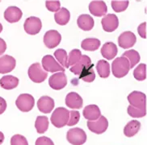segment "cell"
I'll return each instance as SVG.
<instances>
[{
  "label": "cell",
  "instance_id": "cb8c5ba5",
  "mask_svg": "<svg viewBox=\"0 0 147 145\" xmlns=\"http://www.w3.org/2000/svg\"><path fill=\"white\" fill-rule=\"evenodd\" d=\"M141 128V124L138 120H132L126 124L124 128V133L127 137H132L138 132Z\"/></svg>",
  "mask_w": 147,
  "mask_h": 145
},
{
  "label": "cell",
  "instance_id": "d6986e66",
  "mask_svg": "<svg viewBox=\"0 0 147 145\" xmlns=\"http://www.w3.org/2000/svg\"><path fill=\"white\" fill-rule=\"evenodd\" d=\"M54 101L52 98L49 96H43L37 102V107L40 112L44 114H49L54 108Z\"/></svg>",
  "mask_w": 147,
  "mask_h": 145
},
{
  "label": "cell",
  "instance_id": "4316f807",
  "mask_svg": "<svg viewBox=\"0 0 147 145\" xmlns=\"http://www.w3.org/2000/svg\"><path fill=\"white\" fill-rule=\"evenodd\" d=\"M122 56L128 60L129 64V67L131 68H134V66L140 61V59H141L140 54L136 50H134V49L125 52Z\"/></svg>",
  "mask_w": 147,
  "mask_h": 145
},
{
  "label": "cell",
  "instance_id": "f546056e",
  "mask_svg": "<svg viewBox=\"0 0 147 145\" xmlns=\"http://www.w3.org/2000/svg\"><path fill=\"white\" fill-rule=\"evenodd\" d=\"M54 56L56 57L57 61L60 63V65L61 67L69 68V65H68V55L66 53V51H65L62 48L57 49V50L54 52Z\"/></svg>",
  "mask_w": 147,
  "mask_h": 145
},
{
  "label": "cell",
  "instance_id": "e0dca14e",
  "mask_svg": "<svg viewBox=\"0 0 147 145\" xmlns=\"http://www.w3.org/2000/svg\"><path fill=\"white\" fill-rule=\"evenodd\" d=\"M65 104L70 109H80L82 107V97L75 92H70L65 97Z\"/></svg>",
  "mask_w": 147,
  "mask_h": 145
},
{
  "label": "cell",
  "instance_id": "ffe728a7",
  "mask_svg": "<svg viewBox=\"0 0 147 145\" xmlns=\"http://www.w3.org/2000/svg\"><path fill=\"white\" fill-rule=\"evenodd\" d=\"M83 116L88 121L97 120L101 116L100 108L96 105H89L83 109Z\"/></svg>",
  "mask_w": 147,
  "mask_h": 145
},
{
  "label": "cell",
  "instance_id": "9c48e42d",
  "mask_svg": "<svg viewBox=\"0 0 147 145\" xmlns=\"http://www.w3.org/2000/svg\"><path fill=\"white\" fill-rule=\"evenodd\" d=\"M41 66L45 72H55L65 71V68L61 67L60 64H58L57 60L54 59V57L51 55H46L44 56Z\"/></svg>",
  "mask_w": 147,
  "mask_h": 145
},
{
  "label": "cell",
  "instance_id": "d590c367",
  "mask_svg": "<svg viewBox=\"0 0 147 145\" xmlns=\"http://www.w3.org/2000/svg\"><path fill=\"white\" fill-rule=\"evenodd\" d=\"M11 145H28L27 139L21 135H15L11 139Z\"/></svg>",
  "mask_w": 147,
  "mask_h": 145
},
{
  "label": "cell",
  "instance_id": "ee69618b",
  "mask_svg": "<svg viewBox=\"0 0 147 145\" xmlns=\"http://www.w3.org/2000/svg\"><path fill=\"white\" fill-rule=\"evenodd\" d=\"M2 31H3V25H2V24L0 23V32H1Z\"/></svg>",
  "mask_w": 147,
  "mask_h": 145
},
{
  "label": "cell",
  "instance_id": "603a6c76",
  "mask_svg": "<svg viewBox=\"0 0 147 145\" xmlns=\"http://www.w3.org/2000/svg\"><path fill=\"white\" fill-rule=\"evenodd\" d=\"M19 85V79L11 75L4 76L0 79V85L4 90H12Z\"/></svg>",
  "mask_w": 147,
  "mask_h": 145
},
{
  "label": "cell",
  "instance_id": "3957f363",
  "mask_svg": "<svg viewBox=\"0 0 147 145\" xmlns=\"http://www.w3.org/2000/svg\"><path fill=\"white\" fill-rule=\"evenodd\" d=\"M69 111L64 107H57L51 115V123L57 128L65 127L69 120Z\"/></svg>",
  "mask_w": 147,
  "mask_h": 145
},
{
  "label": "cell",
  "instance_id": "836d02e7",
  "mask_svg": "<svg viewBox=\"0 0 147 145\" xmlns=\"http://www.w3.org/2000/svg\"><path fill=\"white\" fill-rule=\"evenodd\" d=\"M127 112L133 118H142L146 115V109H138L129 105L127 109Z\"/></svg>",
  "mask_w": 147,
  "mask_h": 145
},
{
  "label": "cell",
  "instance_id": "b9f144b4",
  "mask_svg": "<svg viewBox=\"0 0 147 145\" xmlns=\"http://www.w3.org/2000/svg\"><path fill=\"white\" fill-rule=\"evenodd\" d=\"M7 49V44L6 42L4 41V40H3L2 38H0V55L3 54L4 52Z\"/></svg>",
  "mask_w": 147,
  "mask_h": 145
},
{
  "label": "cell",
  "instance_id": "ba28073f",
  "mask_svg": "<svg viewBox=\"0 0 147 145\" xmlns=\"http://www.w3.org/2000/svg\"><path fill=\"white\" fill-rule=\"evenodd\" d=\"M108 119L104 116H100V118L95 121H88L87 122V128L92 132L95 134H103L108 129Z\"/></svg>",
  "mask_w": 147,
  "mask_h": 145
},
{
  "label": "cell",
  "instance_id": "44dd1931",
  "mask_svg": "<svg viewBox=\"0 0 147 145\" xmlns=\"http://www.w3.org/2000/svg\"><path fill=\"white\" fill-rule=\"evenodd\" d=\"M117 45L113 42H107L101 48V54L107 60H112L117 55Z\"/></svg>",
  "mask_w": 147,
  "mask_h": 145
},
{
  "label": "cell",
  "instance_id": "484cf974",
  "mask_svg": "<svg viewBox=\"0 0 147 145\" xmlns=\"http://www.w3.org/2000/svg\"><path fill=\"white\" fill-rule=\"evenodd\" d=\"M70 18V14L69 11L65 7L61 8L57 12L55 13L54 15V19L57 24L59 25H65L68 23Z\"/></svg>",
  "mask_w": 147,
  "mask_h": 145
},
{
  "label": "cell",
  "instance_id": "6da1fadb",
  "mask_svg": "<svg viewBox=\"0 0 147 145\" xmlns=\"http://www.w3.org/2000/svg\"><path fill=\"white\" fill-rule=\"evenodd\" d=\"M94 64L91 63L90 57L87 55H82L81 60L70 68V72L75 75H78V78L81 79L87 72H89L91 68H93Z\"/></svg>",
  "mask_w": 147,
  "mask_h": 145
},
{
  "label": "cell",
  "instance_id": "7402d4cb",
  "mask_svg": "<svg viewBox=\"0 0 147 145\" xmlns=\"http://www.w3.org/2000/svg\"><path fill=\"white\" fill-rule=\"evenodd\" d=\"M77 23L80 29L83 31H91L94 27L95 22L91 15L86 14V15H81L78 18Z\"/></svg>",
  "mask_w": 147,
  "mask_h": 145
},
{
  "label": "cell",
  "instance_id": "8d00e7d4",
  "mask_svg": "<svg viewBox=\"0 0 147 145\" xmlns=\"http://www.w3.org/2000/svg\"><path fill=\"white\" fill-rule=\"evenodd\" d=\"M46 8L52 12H57L61 7V3L59 1H46L45 2Z\"/></svg>",
  "mask_w": 147,
  "mask_h": 145
},
{
  "label": "cell",
  "instance_id": "e575fe53",
  "mask_svg": "<svg viewBox=\"0 0 147 145\" xmlns=\"http://www.w3.org/2000/svg\"><path fill=\"white\" fill-rule=\"evenodd\" d=\"M80 119V113L78 111H69V120L67 122V124L69 127L71 126H74L78 124V121Z\"/></svg>",
  "mask_w": 147,
  "mask_h": 145
},
{
  "label": "cell",
  "instance_id": "f1b7e54d",
  "mask_svg": "<svg viewBox=\"0 0 147 145\" xmlns=\"http://www.w3.org/2000/svg\"><path fill=\"white\" fill-rule=\"evenodd\" d=\"M35 128L39 134L45 133L49 128V119L46 116H38L36 119Z\"/></svg>",
  "mask_w": 147,
  "mask_h": 145
},
{
  "label": "cell",
  "instance_id": "9a60e30c",
  "mask_svg": "<svg viewBox=\"0 0 147 145\" xmlns=\"http://www.w3.org/2000/svg\"><path fill=\"white\" fill-rule=\"evenodd\" d=\"M89 11L93 15L100 17L106 15L108 7L104 1H92L89 4Z\"/></svg>",
  "mask_w": 147,
  "mask_h": 145
},
{
  "label": "cell",
  "instance_id": "2e32d148",
  "mask_svg": "<svg viewBox=\"0 0 147 145\" xmlns=\"http://www.w3.org/2000/svg\"><path fill=\"white\" fill-rule=\"evenodd\" d=\"M16 61L11 56L4 55L0 57V73L11 72L16 67Z\"/></svg>",
  "mask_w": 147,
  "mask_h": 145
},
{
  "label": "cell",
  "instance_id": "4fadbf2b",
  "mask_svg": "<svg viewBox=\"0 0 147 145\" xmlns=\"http://www.w3.org/2000/svg\"><path fill=\"white\" fill-rule=\"evenodd\" d=\"M101 24L103 27V29L105 32H113L118 28L119 20L115 14H108L102 19Z\"/></svg>",
  "mask_w": 147,
  "mask_h": 145
},
{
  "label": "cell",
  "instance_id": "30bf717a",
  "mask_svg": "<svg viewBox=\"0 0 147 145\" xmlns=\"http://www.w3.org/2000/svg\"><path fill=\"white\" fill-rule=\"evenodd\" d=\"M42 23L39 18L31 16L28 18L24 24V28L28 34L36 35L40 32Z\"/></svg>",
  "mask_w": 147,
  "mask_h": 145
},
{
  "label": "cell",
  "instance_id": "ac0fdd59",
  "mask_svg": "<svg viewBox=\"0 0 147 145\" xmlns=\"http://www.w3.org/2000/svg\"><path fill=\"white\" fill-rule=\"evenodd\" d=\"M23 13L20 9L17 7H9L6 9L4 12V19L9 23H16L21 19Z\"/></svg>",
  "mask_w": 147,
  "mask_h": 145
},
{
  "label": "cell",
  "instance_id": "7c38bea8",
  "mask_svg": "<svg viewBox=\"0 0 147 145\" xmlns=\"http://www.w3.org/2000/svg\"><path fill=\"white\" fill-rule=\"evenodd\" d=\"M61 40V36L56 30H49L44 36V43L48 48L57 47Z\"/></svg>",
  "mask_w": 147,
  "mask_h": 145
},
{
  "label": "cell",
  "instance_id": "277c9868",
  "mask_svg": "<svg viewBox=\"0 0 147 145\" xmlns=\"http://www.w3.org/2000/svg\"><path fill=\"white\" fill-rule=\"evenodd\" d=\"M28 77L35 83H41L48 77V72H45L40 63H35L28 68Z\"/></svg>",
  "mask_w": 147,
  "mask_h": 145
},
{
  "label": "cell",
  "instance_id": "74e56055",
  "mask_svg": "<svg viewBox=\"0 0 147 145\" xmlns=\"http://www.w3.org/2000/svg\"><path fill=\"white\" fill-rule=\"evenodd\" d=\"M36 145H54V144L49 138L46 136H41L36 140Z\"/></svg>",
  "mask_w": 147,
  "mask_h": 145
},
{
  "label": "cell",
  "instance_id": "1f68e13d",
  "mask_svg": "<svg viewBox=\"0 0 147 145\" xmlns=\"http://www.w3.org/2000/svg\"><path fill=\"white\" fill-rule=\"evenodd\" d=\"M82 56V52L80 50L73 49L69 52V56H68V65H69V67L77 64L78 61L81 60Z\"/></svg>",
  "mask_w": 147,
  "mask_h": 145
},
{
  "label": "cell",
  "instance_id": "f35d334b",
  "mask_svg": "<svg viewBox=\"0 0 147 145\" xmlns=\"http://www.w3.org/2000/svg\"><path fill=\"white\" fill-rule=\"evenodd\" d=\"M95 73L93 70V68H91L89 72H87L83 77L81 78L82 81H86V82H92L95 80Z\"/></svg>",
  "mask_w": 147,
  "mask_h": 145
},
{
  "label": "cell",
  "instance_id": "d4e9b609",
  "mask_svg": "<svg viewBox=\"0 0 147 145\" xmlns=\"http://www.w3.org/2000/svg\"><path fill=\"white\" fill-rule=\"evenodd\" d=\"M100 46V40L96 38L85 39L82 41L81 47L86 51L93 52L97 50Z\"/></svg>",
  "mask_w": 147,
  "mask_h": 145
},
{
  "label": "cell",
  "instance_id": "83f0119b",
  "mask_svg": "<svg viewBox=\"0 0 147 145\" xmlns=\"http://www.w3.org/2000/svg\"><path fill=\"white\" fill-rule=\"evenodd\" d=\"M96 70L100 77L107 78L110 75V64L105 60H99L96 64Z\"/></svg>",
  "mask_w": 147,
  "mask_h": 145
},
{
  "label": "cell",
  "instance_id": "5b68a950",
  "mask_svg": "<svg viewBox=\"0 0 147 145\" xmlns=\"http://www.w3.org/2000/svg\"><path fill=\"white\" fill-rule=\"evenodd\" d=\"M66 138L69 144L73 145H82L87 141L86 132L79 128L69 129Z\"/></svg>",
  "mask_w": 147,
  "mask_h": 145
},
{
  "label": "cell",
  "instance_id": "52a82bcc",
  "mask_svg": "<svg viewBox=\"0 0 147 145\" xmlns=\"http://www.w3.org/2000/svg\"><path fill=\"white\" fill-rule=\"evenodd\" d=\"M130 106L138 109H146V95L140 91H134L128 96Z\"/></svg>",
  "mask_w": 147,
  "mask_h": 145
},
{
  "label": "cell",
  "instance_id": "8992f818",
  "mask_svg": "<svg viewBox=\"0 0 147 145\" xmlns=\"http://www.w3.org/2000/svg\"><path fill=\"white\" fill-rule=\"evenodd\" d=\"M34 98L28 94H20L16 101V105L20 111L28 112L34 107Z\"/></svg>",
  "mask_w": 147,
  "mask_h": 145
},
{
  "label": "cell",
  "instance_id": "7a4b0ae2",
  "mask_svg": "<svg viewBox=\"0 0 147 145\" xmlns=\"http://www.w3.org/2000/svg\"><path fill=\"white\" fill-rule=\"evenodd\" d=\"M129 61L125 57H117L113 60L112 64V72L113 75L117 78H121L126 76L129 73Z\"/></svg>",
  "mask_w": 147,
  "mask_h": 145
},
{
  "label": "cell",
  "instance_id": "ab89813d",
  "mask_svg": "<svg viewBox=\"0 0 147 145\" xmlns=\"http://www.w3.org/2000/svg\"><path fill=\"white\" fill-rule=\"evenodd\" d=\"M138 32L140 36L143 39H146V23H142L138 26Z\"/></svg>",
  "mask_w": 147,
  "mask_h": 145
},
{
  "label": "cell",
  "instance_id": "4dcf8cb0",
  "mask_svg": "<svg viewBox=\"0 0 147 145\" xmlns=\"http://www.w3.org/2000/svg\"><path fill=\"white\" fill-rule=\"evenodd\" d=\"M134 77L138 81H144L146 78V64H140L134 69Z\"/></svg>",
  "mask_w": 147,
  "mask_h": 145
},
{
  "label": "cell",
  "instance_id": "5bb4252c",
  "mask_svg": "<svg viewBox=\"0 0 147 145\" xmlns=\"http://www.w3.org/2000/svg\"><path fill=\"white\" fill-rule=\"evenodd\" d=\"M137 38L132 32H125L118 37V45L122 48H129L136 44Z\"/></svg>",
  "mask_w": 147,
  "mask_h": 145
},
{
  "label": "cell",
  "instance_id": "7bdbcfd3",
  "mask_svg": "<svg viewBox=\"0 0 147 145\" xmlns=\"http://www.w3.org/2000/svg\"><path fill=\"white\" fill-rule=\"evenodd\" d=\"M3 141H4V135H3V133L0 132V144H2L3 143Z\"/></svg>",
  "mask_w": 147,
  "mask_h": 145
},
{
  "label": "cell",
  "instance_id": "8fae6325",
  "mask_svg": "<svg viewBox=\"0 0 147 145\" xmlns=\"http://www.w3.org/2000/svg\"><path fill=\"white\" fill-rule=\"evenodd\" d=\"M66 84H67V78L64 72L54 73L49 79V85L53 90H61L65 87Z\"/></svg>",
  "mask_w": 147,
  "mask_h": 145
},
{
  "label": "cell",
  "instance_id": "60d3db41",
  "mask_svg": "<svg viewBox=\"0 0 147 145\" xmlns=\"http://www.w3.org/2000/svg\"><path fill=\"white\" fill-rule=\"evenodd\" d=\"M7 109V103L4 98L0 97V115H2Z\"/></svg>",
  "mask_w": 147,
  "mask_h": 145
},
{
  "label": "cell",
  "instance_id": "d6a6232c",
  "mask_svg": "<svg viewBox=\"0 0 147 145\" xmlns=\"http://www.w3.org/2000/svg\"><path fill=\"white\" fill-rule=\"evenodd\" d=\"M129 2L127 0H123V1H112L111 5L113 7V11L115 12H122L125 11L128 6H129Z\"/></svg>",
  "mask_w": 147,
  "mask_h": 145
}]
</instances>
